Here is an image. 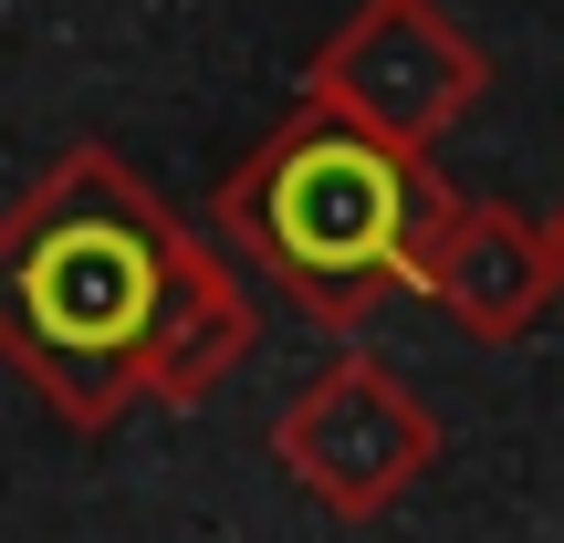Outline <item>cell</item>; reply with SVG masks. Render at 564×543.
<instances>
[{"mask_svg": "<svg viewBox=\"0 0 564 543\" xmlns=\"http://www.w3.org/2000/svg\"><path fill=\"white\" fill-rule=\"evenodd\" d=\"M272 241L303 272H366L398 241V178L366 146H303L272 188Z\"/></svg>", "mask_w": 564, "mask_h": 543, "instance_id": "cell-1", "label": "cell"}, {"mask_svg": "<svg viewBox=\"0 0 564 543\" xmlns=\"http://www.w3.org/2000/svg\"><path fill=\"white\" fill-rule=\"evenodd\" d=\"M32 314L63 345H116L147 324V251L126 230H63L32 262Z\"/></svg>", "mask_w": 564, "mask_h": 543, "instance_id": "cell-2", "label": "cell"}]
</instances>
